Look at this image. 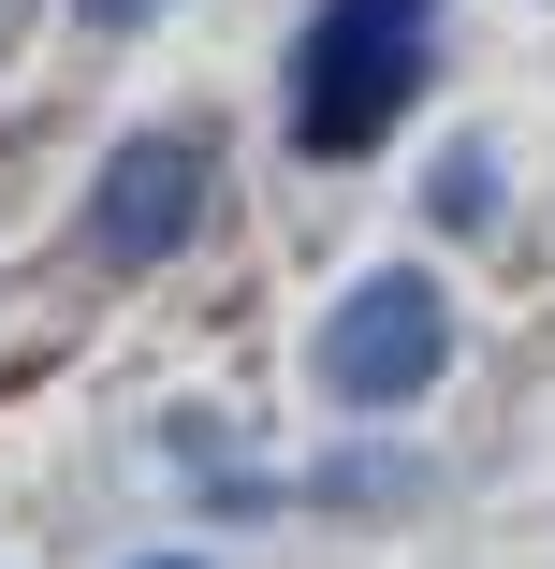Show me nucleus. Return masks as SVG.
<instances>
[{"label":"nucleus","instance_id":"1","mask_svg":"<svg viewBox=\"0 0 555 569\" xmlns=\"http://www.w3.org/2000/svg\"><path fill=\"white\" fill-rule=\"evenodd\" d=\"M424 59H438V0H321L307 44H293V147L307 161H366L409 118Z\"/></svg>","mask_w":555,"mask_h":569},{"label":"nucleus","instance_id":"2","mask_svg":"<svg viewBox=\"0 0 555 569\" xmlns=\"http://www.w3.org/2000/svg\"><path fill=\"white\" fill-rule=\"evenodd\" d=\"M307 366H321V395H337V409H409L438 366H454V307H438V278L380 263V278L337 292V321H321Z\"/></svg>","mask_w":555,"mask_h":569},{"label":"nucleus","instance_id":"3","mask_svg":"<svg viewBox=\"0 0 555 569\" xmlns=\"http://www.w3.org/2000/svg\"><path fill=\"white\" fill-rule=\"evenodd\" d=\"M205 219V132H132L88 190V249L102 263H176Z\"/></svg>","mask_w":555,"mask_h":569},{"label":"nucleus","instance_id":"4","mask_svg":"<svg viewBox=\"0 0 555 569\" xmlns=\"http://www.w3.org/2000/svg\"><path fill=\"white\" fill-rule=\"evenodd\" d=\"M438 219H454V234H483V219H497V161L468 147V161H438V190H424Z\"/></svg>","mask_w":555,"mask_h":569},{"label":"nucleus","instance_id":"5","mask_svg":"<svg viewBox=\"0 0 555 569\" xmlns=\"http://www.w3.org/2000/svg\"><path fill=\"white\" fill-rule=\"evenodd\" d=\"M73 16H88V30H147L161 0H73Z\"/></svg>","mask_w":555,"mask_h":569},{"label":"nucleus","instance_id":"6","mask_svg":"<svg viewBox=\"0 0 555 569\" xmlns=\"http://www.w3.org/2000/svg\"><path fill=\"white\" fill-rule=\"evenodd\" d=\"M147 569H190V555H147Z\"/></svg>","mask_w":555,"mask_h":569}]
</instances>
